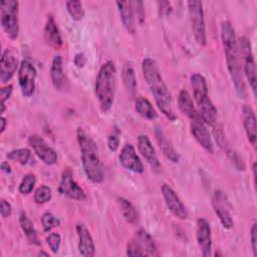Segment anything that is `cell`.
Instances as JSON below:
<instances>
[{"mask_svg": "<svg viewBox=\"0 0 257 257\" xmlns=\"http://www.w3.org/2000/svg\"><path fill=\"white\" fill-rule=\"evenodd\" d=\"M58 192L70 199L83 201L86 199V194L84 190L78 185V183L73 178L72 171L67 168L62 174L58 185Z\"/></svg>", "mask_w": 257, "mask_h": 257, "instance_id": "obj_11", "label": "cell"}, {"mask_svg": "<svg viewBox=\"0 0 257 257\" xmlns=\"http://www.w3.org/2000/svg\"><path fill=\"white\" fill-rule=\"evenodd\" d=\"M18 220H19L20 228H21L25 238L27 239L28 243L31 245H34V246H40L41 242L38 238L35 227H34L32 221L28 218V216L26 215V213L24 211L20 212Z\"/></svg>", "mask_w": 257, "mask_h": 257, "instance_id": "obj_27", "label": "cell"}, {"mask_svg": "<svg viewBox=\"0 0 257 257\" xmlns=\"http://www.w3.org/2000/svg\"><path fill=\"white\" fill-rule=\"evenodd\" d=\"M121 77H122V81L126 89V92L130 94L131 97H135L137 93V79H136L135 70L131 62H125L123 64Z\"/></svg>", "mask_w": 257, "mask_h": 257, "instance_id": "obj_29", "label": "cell"}, {"mask_svg": "<svg viewBox=\"0 0 257 257\" xmlns=\"http://www.w3.org/2000/svg\"><path fill=\"white\" fill-rule=\"evenodd\" d=\"M73 62L75 64V66H77V67H83L85 62H86V57H85L84 53L83 52L76 53L75 56H74Z\"/></svg>", "mask_w": 257, "mask_h": 257, "instance_id": "obj_43", "label": "cell"}, {"mask_svg": "<svg viewBox=\"0 0 257 257\" xmlns=\"http://www.w3.org/2000/svg\"><path fill=\"white\" fill-rule=\"evenodd\" d=\"M76 140L80 151L83 172L86 178L94 184H100L104 179V172L96 143L82 127H77Z\"/></svg>", "mask_w": 257, "mask_h": 257, "instance_id": "obj_3", "label": "cell"}, {"mask_svg": "<svg viewBox=\"0 0 257 257\" xmlns=\"http://www.w3.org/2000/svg\"><path fill=\"white\" fill-rule=\"evenodd\" d=\"M44 38L47 44L53 49H60L63 44L62 36L56 21L52 15H48L44 25Z\"/></svg>", "mask_w": 257, "mask_h": 257, "instance_id": "obj_24", "label": "cell"}, {"mask_svg": "<svg viewBox=\"0 0 257 257\" xmlns=\"http://www.w3.org/2000/svg\"><path fill=\"white\" fill-rule=\"evenodd\" d=\"M117 203L120 207V211H121L122 216L125 219V221L132 225L138 224L140 217H139L138 211L135 208V206L127 199H125L123 197L117 198Z\"/></svg>", "mask_w": 257, "mask_h": 257, "instance_id": "obj_31", "label": "cell"}, {"mask_svg": "<svg viewBox=\"0 0 257 257\" xmlns=\"http://www.w3.org/2000/svg\"><path fill=\"white\" fill-rule=\"evenodd\" d=\"M178 107L180 109V111L187 116L189 119L194 118L195 116H197L199 114L196 106L194 105L192 96L190 95L189 91L186 89H182L179 92V96H178Z\"/></svg>", "mask_w": 257, "mask_h": 257, "instance_id": "obj_28", "label": "cell"}, {"mask_svg": "<svg viewBox=\"0 0 257 257\" xmlns=\"http://www.w3.org/2000/svg\"><path fill=\"white\" fill-rule=\"evenodd\" d=\"M52 198V192H51V188L47 185H41L39 186L33 195V199L35 201V203L42 205L45 204L47 202H49Z\"/></svg>", "mask_w": 257, "mask_h": 257, "instance_id": "obj_35", "label": "cell"}, {"mask_svg": "<svg viewBox=\"0 0 257 257\" xmlns=\"http://www.w3.org/2000/svg\"><path fill=\"white\" fill-rule=\"evenodd\" d=\"M41 225L44 232H49L60 225V220L50 211H46L41 216Z\"/></svg>", "mask_w": 257, "mask_h": 257, "instance_id": "obj_36", "label": "cell"}, {"mask_svg": "<svg viewBox=\"0 0 257 257\" xmlns=\"http://www.w3.org/2000/svg\"><path fill=\"white\" fill-rule=\"evenodd\" d=\"M242 119L247 139L249 143L255 148L257 141L256 115L252 106H250L249 104H244L242 106Z\"/></svg>", "mask_w": 257, "mask_h": 257, "instance_id": "obj_22", "label": "cell"}, {"mask_svg": "<svg viewBox=\"0 0 257 257\" xmlns=\"http://www.w3.org/2000/svg\"><path fill=\"white\" fill-rule=\"evenodd\" d=\"M6 158L10 161L17 162L20 165L24 166L28 163V160L30 158V150L27 148L14 149L6 154Z\"/></svg>", "mask_w": 257, "mask_h": 257, "instance_id": "obj_32", "label": "cell"}, {"mask_svg": "<svg viewBox=\"0 0 257 257\" xmlns=\"http://www.w3.org/2000/svg\"><path fill=\"white\" fill-rule=\"evenodd\" d=\"M127 256H159L157 245L152 236L144 229L138 230L126 245Z\"/></svg>", "mask_w": 257, "mask_h": 257, "instance_id": "obj_7", "label": "cell"}, {"mask_svg": "<svg viewBox=\"0 0 257 257\" xmlns=\"http://www.w3.org/2000/svg\"><path fill=\"white\" fill-rule=\"evenodd\" d=\"M137 147L140 154L143 156L152 170L156 173H159L162 169V165L158 159L155 148L147 135H139L137 137Z\"/></svg>", "mask_w": 257, "mask_h": 257, "instance_id": "obj_18", "label": "cell"}, {"mask_svg": "<svg viewBox=\"0 0 257 257\" xmlns=\"http://www.w3.org/2000/svg\"><path fill=\"white\" fill-rule=\"evenodd\" d=\"M66 10L69 13L70 17L75 20L79 21L84 17V9L82 6V3L78 0H70L66 1L65 3Z\"/></svg>", "mask_w": 257, "mask_h": 257, "instance_id": "obj_33", "label": "cell"}, {"mask_svg": "<svg viewBox=\"0 0 257 257\" xmlns=\"http://www.w3.org/2000/svg\"><path fill=\"white\" fill-rule=\"evenodd\" d=\"M250 240H251V247L253 250V255L257 256V224L254 222L251 228L250 233Z\"/></svg>", "mask_w": 257, "mask_h": 257, "instance_id": "obj_40", "label": "cell"}, {"mask_svg": "<svg viewBox=\"0 0 257 257\" xmlns=\"http://www.w3.org/2000/svg\"><path fill=\"white\" fill-rule=\"evenodd\" d=\"M118 160L120 165L124 169L136 174L144 173V165L139 156L137 155L136 150L132 144L127 143L122 147L118 155Z\"/></svg>", "mask_w": 257, "mask_h": 257, "instance_id": "obj_19", "label": "cell"}, {"mask_svg": "<svg viewBox=\"0 0 257 257\" xmlns=\"http://www.w3.org/2000/svg\"><path fill=\"white\" fill-rule=\"evenodd\" d=\"M12 89H13V86L12 84H7V85H4L1 87L0 89V94H1V102H4L9 99L11 93H12Z\"/></svg>", "mask_w": 257, "mask_h": 257, "instance_id": "obj_42", "label": "cell"}, {"mask_svg": "<svg viewBox=\"0 0 257 257\" xmlns=\"http://www.w3.org/2000/svg\"><path fill=\"white\" fill-rule=\"evenodd\" d=\"M50 78L55 90L67 93L70 90V81L63 69L62 57L59 54L53 56L50 66Z\"/></svg>", "mask_w": 257, "mask_h": 257, "instance_id": "obj_16", "label": "cell"}, {"mask_svg": "<svg viewBox=\"0 0 257 257\" xmlns=\"http://www.w3.org/2000/svg\"><path fill=\"white\" fill-rule=\"evenodd\" d=\"M212 205L215 214L218 216L223 228L231 229L234 226V220L231 215V206L227 196L221 190H217L214 193L212 199Z\"/></svg>", "mask_w": 257, "mask_h": 257, "instance_id": "obj_12", "label": "cell"}, {"mask_svg": "<svg viewBox=\"0 0 257 257\" xmlns=\"http://www.w3.org/2000/svg\"><path fill=\"white\" fill-rule=\"evenodd\" d=\"M0 122H1V127H0V134H3L5 128H6V124H7V120L4 116H1L0 118Z\"/></svg>", "mask_w": 257, "mask_h": 257, "instance_id": "obj_45", "label": "cell"}, {"mask_svg": "<svg viewBox=\"0 0 257 257\" xmlns=\"http://www.w3.org/2000/svg\"><path fill=\"white\" fill-rule=\"evenodd\" d=\"M215 137H216V141L219 145V147L226 153L227 157L230 159V161L234 164V166L237 168V170L239 171H245L246 169V165L244 160L242 159V157L238 154L237 151H235L230 144L228 143V141L225 138V135L223 133L222 130H218L215 131Z\"/></svg>", "mask_w": 257, "mask_h": 257, "instance_id": "obj_23", "label": "cell"}, {"mask_svg": "<svg viewBox=\"0 0 257 257\" xmlns=\"http://www.w3.org/2000/svg\"><path fill=\"white\" fill-rule=\"evenodd\" d=\"M37 255H38V256H46V257L48 256V257H49L48 253H47V252H44V251H42V250H41V251H39Z\"/></svg>", "mask_w": 257, "mask_h": 257, "instance_id": "obj_46", "label": "cell"}, {"mask_svg": "<svg viewBox=\"0 0 257 257\" xmlns=\"http://www.w3.org/2000/svg\"><path fill=\"white\" fill-rule=\"evenodd\" d=\"M36 183V177L33 173H27L23 176L19 186H18V192L21 195H28L32 192L34 189Z\"/></svg>", "mask_w": 257, "mask_h": 257, "instance_id": "obj_34", "label": "cell"}, {"mask_svg": "<svg viewBox=\"0 0 257 257\" xmlns=\"http://www.w3.org/2000/svg\"><path fill=\"white\" fill-rule=\"evenodd\" d=\"M0 22L6 36L15 40L19 34V3L15 0L0 2Z\"/></svg>", "mask_w": 257, "mask_h": 257, "instance_id": "obj_6", "label": "cell"}, {"mask_svg": "<svg viewBox=\"0 0 257 257\" xmlns=\"http://www.w3.org/2000/svg\"><path fill=\"white\" fill-rule=\"evenodd\" d=\"M121 22L124 26V28L130 32L131 34H134L136 32V22H135V13L132 6L131 1H116L115 2Z\"/></svg>", "mask_w": 257, "mask_h": 257, "instance_id": "obj_26", "label": "cell"}, {"mask_svg": "<svg viewBox=\"0 0 257 257\" xmlns=\"http://www.w3.org/2000/svg\"><path fill=\"white\" fill-rule=\"evenodd\" d=\"M190 127L191 133L195 140L198 142V144L208 153L212 154L214 152V144L212 141V137L208 130L207 124L202 119L200 114L190 119Z\"/></svg>", "mask_w": 257, "mask_h": 257, "instance_id": "obj_15", "label": "cell"}, {"mask_svg": "<svg viewBox=\"0 0 257 257\" xmlns=\"http://www.w3.org/2000/svg\"><path fill=\"white\" fill-rule=\"evenodd\" d=\"M27 142L42 163L48 166L56 164L58 158L56 151L50 147L42 137L38 135H31L28 137Z\"/></svg>", "mask_w": 257, "mask_h": 257, "instance_id": "obj_13", "label": "cell"}, {"mask_svg": "<svg viewBox=\"0 0 257 257\" xmlns=\"http://www.w3.org/2000/svg\"><path fill=\"white\" fill-rule=\"evenodd\" d=\"M1 170H2L4 173H6V174H10V173H11V168H10V166L8 165L7 162H2V163H1Z\"/></svg>", "mask_w": 257, "mask_h": 257, "instance_id": "obj_44", "label": "cell"}, {"mask_svg": "<svg viewBox=\"0 0 257 257\" xmlns=\"http://www.w3.org/2000/svg\"><path fill=\"white\" fill-rule=\"evenodd\" d=\"M239 51H240V57L243 60V69L244 74L249 82V85L254 93L256 94V64H255V58L254 53L252 50L251 42L248 37L242 36L238 43Z\"/></svg>", "mask_w": 257, "mask_h": 257, "instance_id": "obj_9", "label": "cell"}, {"mask_svg": "<svg viewBox=\"0 0 257 257\" xmlns=\"http://www.w3.org/2000/svg\"><path fill=\"white\" fill-rule=\"evenodd\" d=\"M196 240L204 257L211 256L212 253V230L206 218H199L196 223Z\"/></svg>", "mask_w": 257, "mask_h": 257, "instance_id": "obj_17", "label": "cell"}, {"mask_svg": "<svg viewBox=\"0 0 257 257\" xmlns=\"http://www.w3.org/2000/svg\"><path fill=\"white\" fill-rule=\"evenodd\" d=\"M154 134L157 140V143L162 151V153L164 154V156L170 160L173 163H178L180 161V155L179 153L175 150L174 146L172 145L171 141L167 138V136L165 135L163 128L159 125L155 126L154 128Z\"/></svg>", "mask_w": 257, "mask_h": 257, "instance_id": "obj_25", "label": "cell"}, {"mask_svg": "<svg viewBox=\"0 0 257 257\" xmlns=\"http://www.w3.org/2000/svg\"><path fill=\"white\" fill-rule=\"evenodd\" d=\"M193 97L197 103V110L207 125L214 126L217 122V108L209 96L206 78L200 73L191 75Z\"/></svg>", "mask_w": 257, "mask_h": 257, "instance_id": "obj_5", "label": "cell"}, {"mask_svg": "<svg viewBox=\"0 0 257 257\" xmlns=\"http://www.w3.org/2000/svg\"><path fill=\"white\" fill-rule=\"evenodd\" d=\"M187 4L191 27L195 40L200 46H205L207 44V34L203 2L192 0L188 1Z\"/></svg>", "mask_w": 257, "mask_h": 257, "instance_id": "obj_8", "label": "cell"}, {"mask_svg": "<svg viewBox=\"0 0 257 257\" xmlns=\"http://www.w3.org/2000/svg\"><path fill=\"white\" fill-rule=\"evenodd\" d=\"M221 41L227 62V68L234 84L236 94L240 98L246 97V86L244 82L243 69L240 60V51L235 29L229 20L221 24Z\"/></svg>", "mask_w": 257, "mask_h": 257, "instance_id": "obj_1", "label": "cell"}, {"mask_svg": "<svg viewBox=\"0 0 257 257\" xmlns=\"http://www.w3.org/2000/svg\"><path fill=\"white\" fill-rule=\"evenodd\" d=\"M135 109L139 115L147 120H155L158 114L149 99L145 97H137L135 100Z\"/></svg>", "mask_w": 257, "mask_h": 257, "instance_id": "obj_30", "label": "cell"}, {"mask_svg": "<svg viewBox=\"0 0 257 257\" xmlns=\"http://www.w3.org/2000/svg\"><path fill=\"white\" fill-rule=\"evenodd\" d=\"M78 237V252L83 257H93L95 255V245L90 231L83 223H77L75 226Z\"/></svg>", "mask_w": 257, "mask_h": 257, "instance_id": "obj_20", "label": "cell"}, {"mask_svg": "<svg viewBox=\"0 0 257 257\" xmlns=\"http://www.w3.org/2000/svg\"><path fill=\"white\" fill-rule=\"evenodd\" d=\"M117 69L113 61H105L95 78L94 91L99 107L102 112H107L111 109L116 91Z\"/></svg>", "mask_w": 257, "mask_h": 257, "instance_id": "obj_4", "label": "cell"}, {"mask_svg": "<svg viewBox=\"0 0 257 257\" xmlns=\"http://www.w3.org/2000/svg\"><path fill=\"white\" fill-rule=\"evenodd\" d=\"M37 71L35 66L27 59H23L18 67V85L22 96L29 98L35 92Z\"/></svg>", "mask_w": 257, "mask_h": 257, "instance_id": "obj_10", "label": "cell"}, {"mask_svg": "<svg viewBox=\"0 0 257 257\" xmlns=\"http://www.w3.org/2000/svg\"><path fill=\"white\" fill-rule=\"evenodd\" d=\"M161 192L169 211L176 218L186 220L189 217V212L173 188L168 184H163L161 186Z\"/></svg>", "mask_w": 257, "mask_h": 257, "instance_id": "obj_14", "label": "cell"}, {"mask_svg": "<svg viewBox=\"0 0 257 257\" xmlns=\"http://www.w3.org/2000/svg\"><path fill=\"white\" fill-rule=\"evenodd\" d=\"M120 130L116 126H114L111 131V133L107 137V147L109 151L111 152H116L119 148L120 144Z\"/></svg>", "mask_w": 257, "mask_h": 257, "instance_id": "obj_37", "label": "cell"}, {"mask_svg": "<svg viewBox=\"0 0 257 257\" xmlns=\"http://www.w3.org/2000/svg\"><path fill=\"white\" fill-rule=\"evenodd\" d=\"M46 243L52 254H56L61 244V236L58 233H50L46 237Z\"/></svg>", "mask_w": 257, "mask_h": 257, "instance_id": "obj_38", "label": "cell"}, {"mask_svg": "<svg viewBox=\"0 0 257 257\" xmlns=\"http://www.w3.org/2000/svg\"><path fill=\"white\" fill-rule=\"evenodd\" d=\"M132 6L134 9V13L137 15V19H138L139 23L143 24L145 22V18H146L144 3L142 1H133Z\"/></svg>", "mask_w": 257, "mask_h": 257, "instance_id": "obj_39", "label": "cell"}, {"mask_svg": "<svg viewBox=\"0 0 257 257\" xmlns=\"http://www.w3.org/2000/svg\"><path fill=\"white\" fill-rule=\"evenodd\" d=\"M18 67L17 59L11 50L5 49L0 59V80L2 83H8L13 77Z\"/></svg>", "mask_w": 257, "mask_h": 257, "instance_id": "obj_21", "label": "cell"}, {"mask_svg": "<svg viewBox=\"0 0 257 257\" xmlns=\"http://www.w3.org/2000/svg\"><path fill=\"white\" fill-rule=\"evenodd\" d=\"M142 72L158 108L167 119L175 121L177 116L173 110L172 96L157 62L151 57H145L142 61Z\"/></svg>", "mask_w": 257, "mask_h": 257, "instance_id": "obj_2", "label": "cell"}, {"mask_svg": "<svg viewBox=\"0 0 257 257\" xmlns=\"http://www.w3.org/2000/svg\"><path fill=\"white\" fill-rule=\"evenodd\" d=\"M1 109H0V113L1 114H3V112H4V110H5V103L4 102H1Z\"/></svg>", "mask_w": 257, "mask_h": 257, "instance_id": "obj_47", "label": "cell"}, {"mask_svg": "<svg viewBox=\"0 0 257 257\" xmlns=\"http://www.w3.org/2000/svg\"><path fill=\"white\" fill-rule=\"evenodd\" d=\"M12 213V207L9 202L2 199L0 202V214L2 218H8Z\"/></svg>", "mask_w": 257, "mask_h": 257, "instance_id": "obj_41", "label": "cell"}]
</instances>
